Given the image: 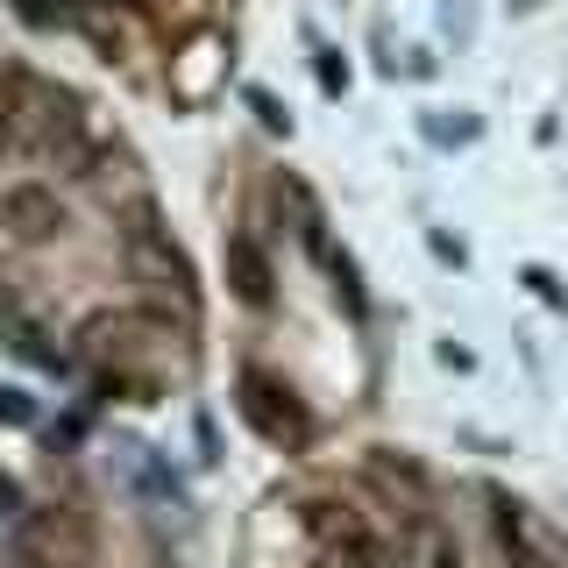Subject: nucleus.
<instances>
[{
  "label": "nucleus",
  "instance_id": "f257e3e1",
  "mask_svg": "<svg viewBox=\"0 0 568 568\" xmlns=\"http://www.w3.org/2000/svg\"><path fill=\"white\" fill-rule=\"evenodd\" d=\"M85 135V106L79 93L36 79L29 64H8L0 71V142L8 150H29V156H71Z\"/></svg>",
  "mask_w": 568,
  "mask_h": 568
},
{
  "label": "nucleus",
  "instance_id": "f03ea898",
  "mask_svg": "<svg viewBox=\"0 0 568 568\" xmlns=\"http://www.w3.org/2000/svg\"><path fill=\"white\" fill-rule=\"evenodd\" d=\"M14 561L22 568H100V526L79 505H36L14 519Z\"/></svg>",
  "mask_w": 568,
  "mask_h": 568
},
{
  "label": "nucleus",
  "instance_id": "7ed1b4c3",
  "mask_svg": "<svg viewBox=\"0 0 568 568\" xmlns=\"http://www.w3.org/2000/svg\"><path fill=\"white\" fill-rule=\"evenodd\" d=\"M129 263H135V277L150 284V292H164L178 313H200V292H192V263L171 248V227L156 221V206L150 200H135L129 206Z\"/></svg>",
  "mask_w": 568,
  "mask_h": 568
},
{
  "label": "nucleus",
  "instance_id": "20e7f679",
  "mask_svg": "<svg viewBox=\"0 0 568 568\" xmlns=\"http://www.w3.org/2000/svg\"><path fill=\"white\" fill-rule=\"evenodd\" d=\"M242 419L256 426L271 448H306V434H313L298 390L277 384V377H263V369H242Z\"/></svg>",
  "mask_w": 568,
  "mask_h": 568
},
{
  "label": "nucleus",
  "instance_id": "39448f33",
  "mask_svg": "<svg viewBox=\"0 0 568 568\" xmlns=\"http://www.w3.org/2000/svg\"><path fill=\"white\" fill-rule=\"evenodd\" d=\"M221 85H227V36L200 29V36H192V43L171 58V100H178V106H206Z\"/></svg>",
  "mask_w": 568,
  "mask_h": 568
},
{
  "label": "nucleus",
  "instance_id": "423d86ee",
  "mask_svg": "<svg viewBox=\"0 0 568 568\" xmlns=\"http://www.w3.org/2000/svg\"><path fill=\"white\" fill-rule=\"evenodd\" d=\"M0 221H8L22 242H58V235H64V200H58V185H36V178L8 185V192H0Z\"/></svg>",
  "mask_w": 568,
  "mask_h": 568
},
{
  "label": "nucleus",
  "instance_id": "0eeeda50",
  "mask_svg": "<svg viewBox=\"0 0 568 568\" xmlns=\"http://www.w3.org/2000/svg\"><path fill=\"white\" fill-rule=\"evenodd\" d=\"M497 547L511 555V568H568L555 532L532 519L526 505H505V497H497Z\"/></svg>",
  "mask_w": 568,
  "mask_h": 568
},
{
  "label": "nucleus",
  "instance_id": "6e6552de",
  "mask_svg": "<svg viewBox=\"0 0 568 568\" xmlns=\"http://www.w3.org/2000/svg\"><path fill=\"white\" fill-rule=\"evenodd\" d=\"M221 263H227V284H235V298L242 306H271V256H263V242L256 235H227V248H221Z\"/></svg>",
  "mask_w": 568,
  "mask_h": 568
},
{
  "label": "nucleus",
  "instance_id": "1a4fd4ad",
  "mask_svg": "<svg viewBox=\"0 0 568 568\" xmlns=\"http://www.w3.org/2000/svg\"><path fill=\"white\" fill-rule=\"evenodd\" d=\"M398 568H462L455 532L440 526V519H426V511H413L405 532H398Z\"/></svg>",
  "mask_w": 568,
  "mask_h": 568
},
{
  "label": "nucleus",
  "instance_id": "9d476101",
  "mask_svg": "<svg viewBox=\"0 0 568 568\" xmlns=\"http://www.w3.org/2000/svg\"><path fill=\"white\" fill-rule=\"evenodd\" d=\"M0 419H8V426H29V419H36V405L22 398V390H0Z\"/></svg>",
  "mask_w": 568,
  "mask_h": 568
},
{
  "label": "nucleus",
  "instance_id": "9b49d317",
  "mask_svg": "<svg viewBox=\"0 0 568 568\" xmlns=\"http://www.w3.org/2000/svg\"><path fill=\"white\" fill-rule=\"evenodd\" d=\"M526 284H532V292H540V298H547V306H568V298H561V284H555V277H547V271H526Z\"/></svg>",
  "mask_w": 568,
  "mask_h": 568
},
{
  "label": "nucleus",
  "instance_id": "f8f14e48",
  "mask_svg": "<svg viewBox=\"0 0 568 568\" xmlns=\"http://www.w3.org/2000/svg\"><path fill=\"white\" fill-rule=\"evenodd\" d=\"M248 106H256V114L271 121V129H284V114H277V100H271V93H248Z\"/></svg>",
  "mask_w": 568,
  "mask_h": 568
},
{
  "label": "nucleus",
  "instance_id": "ddd939ff",
  "mask_svg": "<svg viewBox=\"0 0 568 568\" xmlns=\"http://www.w3.org/2000/svg\"><path fill=\"white\" fill-rule=\"evenodd\" d=\"M0 519H22V497H14L8 476H0Z\"/></svg>",
  "mask_w": 568,
  "mask_h": 568
},
{
  "label": "nucleus",
  "instance_id": "4468645a",
  "mask_svg": "<svg viewBox=\"0 0 568 568\" xmlns=\"http://www.w3.org/2000/svg\"><path fill=\"white\" fill-rule=\"evenodd\" d=\"M0 306H8V298H0Z\"/></svg>",
  "mask_w": 568,
  "mask_h": 568
}]
</instances>
